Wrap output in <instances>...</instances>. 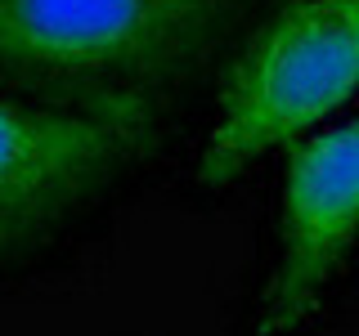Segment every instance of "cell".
<instances>
[{
  "instance_id": "3",
  "label": "cell",
  "mask_w": 359,
  "mask_h": 336,
  "mask_svg": "<svg viewBox=\"0 0 359 336\" xmlns=\"http://www.w3.org/2000/svg\"><path fill=\"white\" fill-rule=\"evenodd\" d=\"M153 144V121L95 117L0 90V278L95 216Z\"/></svg>"
},
{
  "instance_id": "2",
  "label": "cell",
  "mask_w": 359,
  "mask_h": 336,
  "mask_svg": "<svg viewBox=\"0 0 359 336\" xmlns=\"http://www.w3.org/2000/svg\"><path fill=\"white\" fill-rule=\"evenodd\" d=\"M359 94V0H287L247 36L220 90L194 184L224 193Z\"/></svg>"
},
{
  "instance_id": "4",
  "label": "cell",
  "mask_w": 359,
  "mask_h": 336,
  "mask_svg": "<svg viewBox=\"0 0 359 336\" xmlns=\"http://www.w3.org/2000/svg\"><path fill=\"white\" fill-rule=\"evenodd\" d=\"M359 242V117L292 144L278 188V238L252 336H297Z\"/></svg>"
},
{
  "instance_id": "1",
  "label": "cell",
  "mask_w": 359,
  "mask_h": 336,
  "mask_svg": "<svg viewBox=\"0 0 359 336\" xmlns=\"http://www.w3.org/2000/svg\"><path fill=\"white\" fill-rule=\"evenodd\" d=\"M261 0H0V90L153 121Z\"/></svg>"
}]
</instances>
